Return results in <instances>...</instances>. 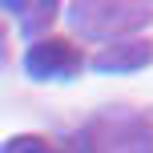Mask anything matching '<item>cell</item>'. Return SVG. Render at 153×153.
I'll list each match as a JSON object with an SVG mask.
<instances>
[{
    "label": "cell",
    "mask_w": 153,
    "mask_h": 153,
    "mask_svg": "<svg viewBox=\"0 0 153 153\" xmlns=\"http://www.w3.org/2000/svg\"><path fill=\"white\" fill-rule=\"evenodd\" d=\"M69 20L81 36L117 45V40H133V32L145 28L153 20V8L149 4H109V0H101V4H69Z\"/></svg>",
    "instance_id": "6da1fadb"
},
{
    "label": "cell",
    "mask_w": 153,
    "mask_h": 153,
    "mask_svg": "<svg viewBox=\"0 0 153 153\" xmlns=\"http://www.w3.org/2000/svg\"><path fill=\"white\" fill-rule=\"evenodd\" d=\"M0 8H4V12H20V28H24V32L48 28L53 16L61 12V4H53V0H48V4H16V0H4Z\"/></svg>",
    "instance_id": "5b68a950"
},
{
    "label": "cell",
    "mask_w": 153,
    "mask_h": 153,
    "mask_svg": "<svg viewBox=\"0 0 153 153\" xmlns=\"http://www.w3.org/2000/svg\"><path fill=\"white\" fill-rule=\"evenodd\" d=\"M81 153H153V125L141 113H101L81 129Z\"/></svg>",
    "instance_id": "7a4b0ae2"
},
{
    "label": "cell",
    "mask_w": 153,
    "mask_h": 153,
    "mask_svg": "<svg viewBox=\"0 0 153 153\" xmlns=\"http://www.w3.org/2000/svg\"><path fill=\"white\" fill-rule=\"evenodd\" d=\"M145 65H153L149 40H117V45L97 48V56H93V69H101V73H133V69H145Z\"/></svg>",
    "instance_id": "277c9868"
},
{
    "label": "cell",
    "mask_w": 153,
    "mask_h": 153,
    "mask_svg": "<svg viewBox=\"0 0 153 153\" xmlns=\"http://www.w3.org/2000/svg\"><path fill=\"white\" fill-rule=\"evenodd\" d=\"M0 61H4V32H0Z\"/></svg>",
    "instance_id": "52a82bcc"
},
{
    "label": "cell",
    "mask_w": 153,
    "mask_h": 153,
    "mask_svg": "<svg viewBox=\"0 0 153 153\" xmlns=\"http://www.w3.org/2000/svg\"><path fill=\"white\" fill-rule=\"evenodd\" d=\"M81 69H85V53L65 36L32 40L24 53V73L32 81H73Z\"/></svg>",
    "instance_id": "3957f363"
},
{
    "label": "cell",
    "mask_w": 153,
    "mask_h": 153,
    "mask_svg": "<svg viewBox=\"0 0 153 153\" xmlns=\"http://www.w3.org/2000/svg\"><path fill=\"white\" fill-rule=\"evenodd\" d=\"M0 153H65L61 145H53L48 137H32V133H16V137H8Z\"/></svg>",
    "instance_id": "8992f818"
}]
</instances>
